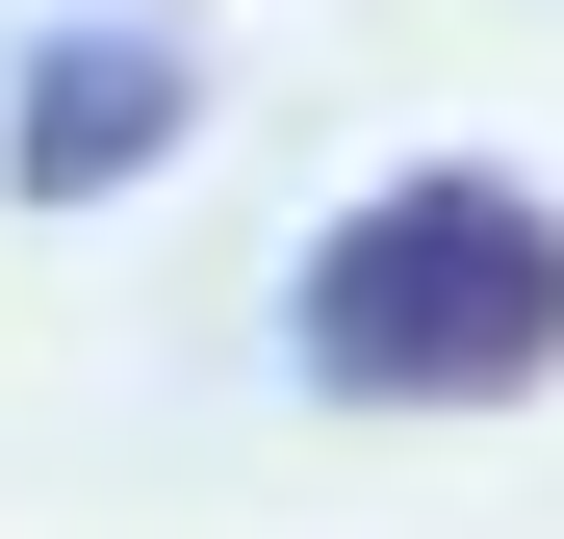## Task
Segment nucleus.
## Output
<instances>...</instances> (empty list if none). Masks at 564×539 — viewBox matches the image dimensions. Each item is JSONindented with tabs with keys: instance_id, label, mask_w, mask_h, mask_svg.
<instances>
[{
	"instance_id": "nucleus-2",
	"label": "nucleus",
	"mask_w": 564,
	"mask_h": 539,
	"mask_svg": "<svg viewBox=\"0 0 564 539\" xmlns=\"http://www.w3.org/2000/svg\"><path fill=\"white\" fill-rule=\"evenodd\" d=\"M180 129H206V26H154V0L26 26V77H0V180H26V206H129Z\"/></svg>"
},
{
	"instance_id": "nucleus-1",
	"label": "nucleus",
	"mask_w": 564,
	"mask_h": 539,
	"mask_svg": "<svg viewBox=\"0 0 564 539\" xmlns=\"http://www.w3.org/2000/svg\"><path fill=\"white\" fill-rule=\"evenodd\" d=\"M282 359H308L334 411H539L564 386V206L513 154L359 180L308 231V283H282Z\"/></svg>"
}]
</instances>
